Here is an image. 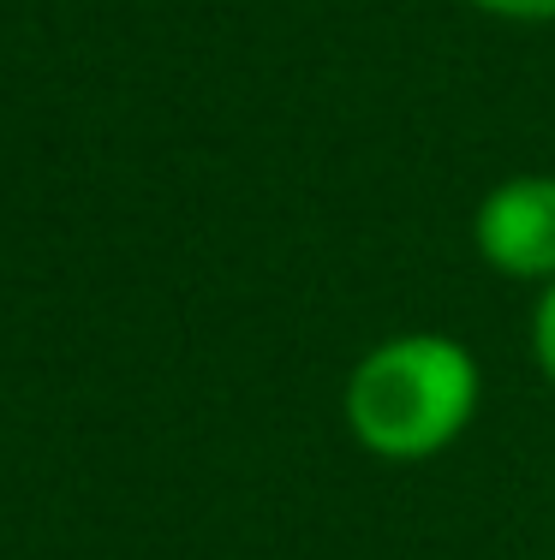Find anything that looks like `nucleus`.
I'll use <instances>...</instances> for the list:
<instances>
[{
	"label": "nucleus",
	"instance_id": "nucleus-1",
	"mask_svg": "<svg viewBox=\"0 0 555 560\" xmlns=\"http://www.w3.org/2000/svg\"><path fill=\"white\" fill-rule=\"evenodd\" d=\"M478 358L448 335H394L352 364L347 430L377 459H430L466 435L478 411Z\"/></svg>",
	"mask_w": 555,
	"mask_h": 560
},
{
	"label": "nucleus",
	"instance_id": "nucleus-2",
	"mask_svg": "<svg viewBox=\"0 0 555 560\" xmlns=\"http://www.w3.org/2000/svg\"><path fill=\"white\" fill-rule=\"evenodd\" d=\"M478 257L508 280H555V173H513L478 203Z\"/></svg>",
	"mask_w": 555,
	"mask_h": 560
},
{
	"label": "nucleus",
	"instance_id": "nucleus-3",
	"mask_svg": "<svg viewBox=\"0 0 555 560\" xmlns=\"http://www.w3.org/2000/svg\"><path fill=\"white\" fill-rule=\"evenodd\" d=\"M532 352H537V370L555 382V280H544L537 292V311H532Z\"/></svg>",
	"mask_w": 555,
	"mask_h": 560
},
{
	"label": "nucleus",
	"instance_id": "nucleus-4",
	"mask_svg": "<svg viewBox=\"0 0 555 560\" xmlns=\"http://www.w3.org/2000/svg\"><path fill=\"white\" fill-rule=\"evenodd\" d=\"M466 7L490 12V19H513V24H550L555 0H466Z\"/></svg>",
	"mask_w": 555,
	"mask_h": 560
}]
</instances>
